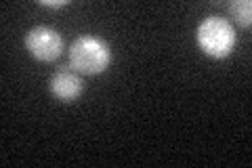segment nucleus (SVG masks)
Masks as SVG:
<instances>
[{"label":"nucleus","instance_id":"obj_1","mask_svg":"<svg viewBox=\"0 0 252 168\" xmlns=\"http://www.w3.org/2000/svg\"><path fill=\"white\" fill-rule=\"evenodd\" d=\"M112 59L114 55L109 42L93 34L76 38L72 49H69V63H72L74 71H78V74H86V76L103 74L109 67Z\"/></svg>","mask_w":252,"mask_h":168},{"label":"nucleus","instance_id":"obj_2","mask_svg":"<svg viewBox=\"0 0 252 168\" xmlns=\"http://www.w3.org/2000/svg\"><path fill=\"white\" fill-rule=\"evenodd\" d=\"M195 40H198V46L204 51V55H208L210 59H225L229 57L235 46V32L225 17L210 15V17L200 21Z\"/></svg>","mask_w":252,"mask_h":168},{"label":"nucleus","instance_id":"obj_3","mask_svg":"<svg viewBox=\"0 0 252 168\" xmlns=\"http://www.w3.org/2000/svg\"><path fill=\"white\" fill-rule=\"evenodd\" d=\"M26 49L34 59L42 63H51L59 59L63 51V38L57 30L49 26H36L26 34Z\"/></svg>","mask_w":252,"mask_h":168},{"label":"nucleus","instance_id":"obj_4","mask_svg":"<svg viewBox=\"0 0 252 168\" xmlns=\"http://www.w3.org/2000/svg\"><path fill=\"white\" fill-rule=\"evenodd\" d=\"M51 93L55 99H59L63 103L76 101L82 95V78L78 76V71H72V69L55 71L51 78Z\"/></svg>","mask_w":252,"mask_h":168},{"label":"nucleus","instance_id":"obj_5","mask_svg":"<svg viewBox=\"0 0 252 168\" xmlns=\"http://www.w3.org/2000/svg\"><path fill=\"white\" fill-rule=\"evenodd\" d=\"M229 13L242 28H250V21H252V2L250 0H235V2L229 4Z\"/></svg>","mask_w":252,"mask_h":168},{"label":"nucleus","instance_id":"obj_6","mask_svg":"<svg viewBox=\"0 0 252 168\" xmlns=\"http://www.w3.org/2000/svg\"><path fill=\"white\" fill-rule=\"evenodd\" d=\"M67 0H40V6H49V9H61V6H65Z\"/></svg>","mask_w":252,"mask_h":168}]
</instances>
